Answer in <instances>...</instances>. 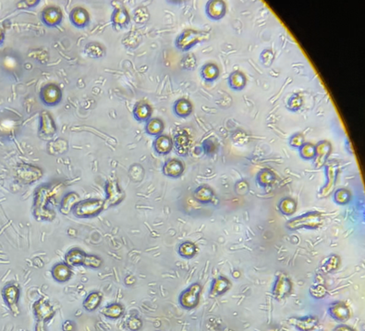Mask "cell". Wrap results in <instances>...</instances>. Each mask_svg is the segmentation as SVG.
<instances>
[{
  "label": "cell",
  "instance_id": "15",
  "mask_svg": "<svg viewBox=\"0 0 365 331\" xmlns=\"http://www.w3.org/2000/svg\"><path fill=\"white\" fill-rule=\"evenodd\" d=\"M110 20L114 29L122 30L127 28L131 23V15L127 9L122 4L115 6Z\"/></svg>",
  "mask_w": 365,
  "mask_h": 331
},
{
  "label": "cell",
  "instance_id": "58",
  "mask_svg": "<svg viewBox=\"0 0 365 331\" xmlns=\"http://www.w3.org/2000/svg\"><path fill=\"white\" fill-rule=\"evenodd\" d=\"M24 331H28V330H24Z\"/></svg>",
  "mask_w": 365,
  "mask_h": 331
},
{
  "label": "cell",
  "instance_id": "34",
  "mask_svg": "<svg viewBox=\"0 0 365 331\" xmlns=\"http://www.w3.org/2000/svg\"><path fill=\"white\" fill-rule=\"evenodd\" d=\"M200 74H201V77H202V79L204 82L212 83L219 77L220 70H219V68H218V66L217 64L207 63V64L202 66Z\"/></svg>",
  "mask_w": 365,
  "mask_h": 331
},
{
  "label": "cell",
  "instance_id": "16",
  "mask_svg": "<svg viewBox=\"0 0 365 331\" xmlns=\"http://www.w3.org/2000/svg\"><path fill=\"white\" fill-rule=\"evenodd\" d=\"M332 152V145L328 141H321L316 145V157L314 158L315 168H324L327 163V159Z\"/></svg>",
  "mask_w": 365,
  "mask_h": 331
},
{
  "label": "cell",
  "instance_id": "8",
  "mask_svg": "<svg viewBox=\"0 0 365 331\" xmlns=\"http://www.w3.org/2000/svg\"><path fill=\"white\" fill-rule=\"evenodd\" d=\"M39 96L43 104L52 108L60 104L63 98V93L58 84H47L40 90Z\"/></svg>",
  "mask_w": 365,
  "mask_h": 331
},
{
  "label": "cell",
  "instance_id": "27",
  "mask_svg": "<svg viewBox=\"0 0 365 331\" xmlns=\"http://www.w3.org/2000/svg\"><path fill=\"white\" fill-rule=\"evenodd\" d=\"M231 282L227 279V277H220L214 278L210 289V296L218 297L225 294L230 289Z\"/></svg>",
  "mask_w": 365,
  "mask_h": 331
},
{
  "label": "cell",
  "instance_id": "45",
  "mask_svg": "<svg viewBox=\"0 0 365 331\" xmlns=\"http://www.w3.org/2000/svg\"><path fill=\"white\" fill-rule=\"evenodd\" d=\"M102 266H103V260L98 256L86 253L83 267L93 268V269H98Z\"/></svg>",
  "mask_w": 365,
  "mask_h": 331
},
{
  "label": "cell",
  "instance_id": "44",
  "mask_svg": "<svg viewBox=\"0 0 365 331\" xmlns=\"http://www.w3.org/2000/svg\"><path fill=\"white\" fill-rule=\"evenodd\" d=\"M150 18V13L146 7L141 6L135 9L134 12V20L138 24H144L147 22Z\"/></svg>",
  "mask_w": 365,
  "mask_h": 331
},
{
  "label": "cell",
  "instance_id": "9",
  "mask_svg": "<svg viewBox=\"0 0 365 331\" xmlns=\"http://www.w3.org/2000/svg\"><path fill=\"white\" fill-rule=\"evenodd\" d=\"M2 297L7 307H9L13 316L20 315V288L15 284H8L2 290Z\"/></svg>",
  "mask_w": 365,
  "mask_h": 331
},
{
  "label": "cell",
  "instance_id": "42",
  "mask_svg": "<svg viewBox=\"0 0 365 331\" xmlns=\"http://www.w3.org/2000/svg\"><path fill=\"white\" fill-rule=\"evenodd\" d=\"M299 150V154L303 160L311 161L316 157V145L311 143H304Z\"/></svg>",
  "mask_w": 365,
  "mask_h": 331
},
{
  "label": "cell",
  "instance_id": "54",
  "mask_svg": "<svg viewBox=\"0 0 365 331\" xmlns=\"http://www.w3.org/2000/svg\"><path fill=\"white\" fill-rule=\"evenodd\" d=\"M76 325L75 322L72 320H66L62 324V329L63 331H75Z\"/></svg>",
  "mask_w": 365,
  "mask_h": 331
},
{
  "label": "cell",
  "instance_id": "38",
  "mask_svg": "<svg viewBox=\"0 0 365 331\" xmlns=\"http://www.w3.org/2000/svg\"><path fill=\"white\" fill-rule=\"evenodd\" d=\"M276 181V175L269 168H264L257 174L256 182L262 187L271 186Z\"/></svg>",
  "mask_w": 365,
  "mask_h": 331
},
{
  "label": "cell",
  "instance_id": "3",
  "mask_svg": "<svg viewBox=\"0 0 365 331\" xmlns=\"http://www.w3.org/2000/svg\"><path fill=\"white\" fill-rule=\"evenodd\" d=\"M104 210V199L89 198L85 200H81L79 203L75 206L72 214L77 218L86 219V218L97 217Z\"/></svg>",
  "mask_w": 365,
  "mask_h": 331
},
{
  "label": "cell",
  "instance_id": "37",
  "mask_svg": "<svg viewBox=\"0 0 365 331\" xmlns=\"http://www.w3.org/2000/svg\"><path fill=\"white\" fill-rule=\"evenodd\" d=\"M341 260L338 256L330 254L329 257L325 258V260L321 265V270L325 274H329L335 271L341 266Z\"/></svg>",
  "mask_w": 365,
  "mask_h": 331
},
{
  "label": "cell",
  "instance_id": "32",
  "mask_svg": "<svg viewBox=\"0 0 365 331\" xmlns=\"http://www.w3.org/2000/svg\"><path fill=\"white\" fill-rule=\"evenodd\" d=\"M165 124L163 120L159 118H151L148 121L145 122V133L150 136L158 137L159 135L163 134Z\"/></svg>",
  "mask_w": 365,
  "mask_h": 331
},
{
  "label": "cell",
  "instance_id": "33",
  "mask_svg": "<svg viewBox=\"0 0 365 331\" xmlns=\"http://www.w3.org/2000/svg\"><path fill=\"white\" fill-rule=\"evenodd\" d=\"M125 308L119 302H112L102 309V315L109 319H119L123 316Z\"/></svg>",
  "mask_w": 365,
  "mask_h": 331
},
{
  "label": "cell",
  "instance_id": "52",
  "mask_svg": "<svg viewBox=\"0 0 365 331\" xmlns=\"http://www.w3.org/2000/svg\"><path fill=\"white\" fill-rule=\"evenodd\" d=\"M216 144L212 139H206L203 143H202V149L203 152L206 155H213L216 152Z\"/></svg>",
  "mask_w": 365,
  "mask_h": 331
},
{
  "label": "cell",
  "instance_id": "6",
  "mask_svg": "<svg viewBox=\"0 0 365 331\" xmlns=\"http://www.w3.org/2000/svg\"><path fill=\"white\" fill-rule=\"evenodd\" d=\"M16 179L19 183L24 185H29L38 182L43 178L44 171L42 168L31 165V164H20L15 169Z\"/></svg>",
  "mask_w": 365,
  "mask_h": 331
},
{
  "label": "cell",
  "instance_id": "50",
  "mask_svg": "<svg viewBox=\"0 0 365 331\" xmlns=\"http://www.w3.org/2000/svg\"><path fill=\"white\" fill-rule=\"evenodd\" d=\"M275 60V53L271 49H265L260 55V61L265 67H270Z\"/></svg>",
  "mask_w": 365,
  "mask_h": 331
},
{
  "label": "cell",
  "instance_id": "36",
  "mask_svg": "<svg viewBox=\"0 0 365 331\" xmlns=\"http://www.w3.org/2000/svg\"><path fill=\"white\" fill-rule=\"evenodd\" d=\"M84 53L91 59H101L106 55V47L98 42H89L84 46Z\"/></svg>",
  "mask_w": 365,
  "mask_h": 331
},
{
  "label": "cell",
  "instance_id": "25",
  "mask_svg": "<svg viewBox=\"0 0 365 331\" xmlns=\"http://www.w3.org/2000/svg\"><path fill=\"white\" fill-rule=\"evenodd\" d=\"M153 148L159 156H167L172 151L173 141L168 135L161 134L153 140Z\"/></svg>",
  "mask_w": 365,
  "mask_h": 331
},
{
  "label": "cell",
  "instance_id": "39",
  "mask_svg": "<svg viewBox=\"0 0 365 331\" xmlns=\"http://www.w3.org/2000/svg\"><path fill=\"white\" fill-rule=\"evenodd\" d=\"M279 211L285 216H291L296 212L297 203L292 198H283L279 202Z\"/></svg>",
  "mask_w": 365,
  "mask_h": 331
},
{
  "label": "cell",
  "instance_id": "43",
  "mask_svg": "<svg viewBox=\"0 0 365 331\" xmlns=\"http://www.w3.org/2000/svg\"><path fill=\"white\" fill-rule=\"evenodd\" d=\"M303 106V98L300 94H291L286 101V109L291 112H297Z\"/></svg>",
  "mask_w": 365,
  "mask_h": 331
},
{
  "label": "cell",
  "instance_id": "47",
  "mask_svg": "<svg viewBox=\"0 0 365 331\" xmlns=\"http://www.w3.org/2000/svg\"><path fill=\"white\" fill-rule=\"evenodd\" d=\"M125 325L129 331H140L143 327V323L138 316H132L128 317Z\"/></svg>",
  "mask_w": 365,
  "mask_h": 331
},
{
  "label": "cell",
  "instance_id": "40",
  "mask_svg": "<svg viewBox=\"0 0 365 331\" xmlns=\"http://www.w3.org/2000/svg\"><path fill=\"white\" fill-rule=\"evenodd\" d=\"M178 252L180 257L189 259V258H193L196 254L197 247L193 242H184L179 244Z\"/></svg>",
  "mask_w": 365,
  "mask_h": 331
},
{
  "label": "cell",
  "instance_id": "55",
  "mask_svg": "<svg viewBox=\"0 0 365 331\" xmlns=\"http://www.w3.org/2000/svg\"><path fill=\"white\" fill-rule=\"evenodd\" d=\"M333 331H356L354 328H352V327H350V326H348V325H345V324H341V325H337V326H335V328L333 329Z\"/></svg>",
  "mask_w": 365,
  "mask_h": 331
},
{
  "label": "cell",
  "instance_id": "28",
  "mask_svg": "<svg viewBox=\"0 0 365 331\" xmlns=\"http://www.w3.org/2000/svg\"><path fill=\"white\" fill-rule=\"evenodd\" d=\"M326 169V178H327V184L324 188L322 189L321 193L323 196H327L333 192L335 187V179H336V172H337V167L334 164L330 163L325 166Z\"/></svg>",
  "mask_w": 365,
  "mask_h": 331
},
{
  "label": "cell",
  "instance_id": "41",
  "mask_svg": "<svg viewBox=\"0 0 365 331\" xmlns=\"http://www.w3.org/2000/svg\"><path fill=\"white\" fill-rule=\"evenodd\" d=\"M333 200L338 206H346L350 203L351 200V194L347 189H337L333 193Z\"/></svg>",
  "mask_w": 365,
  "mask_h": 331
},
{
  "label": "cell",
  "instance_id": "51",
  "mask_svg": "<svg viewBox=\"0 0 365 331\" xmlns=\"http://www.w3.org/2000/svg\"><path fill=\"white\" fill-rule=\"evenodd\" d=\"M40 0H23L17 3V9L20 10H30L37 7L39 4Z\"/></svg>",
  "mask_w": 365,
  "mask_h": 331
},
{
  "label": "cell",
  "instance_id": "18",
  "mask_svg": "<svg viewBox=\"0 0 365 331\" xmlns=\"http://www.w3.org/2000/svg\"><path fill=\"white\" fill-rule=\"evenodd\" d=\"M290 323L299 331H311L319 326V319L316 316L291 317Z\"/></svg>",
  "mask_w": 365,
  "mask_h": 331
},
{
  "label": "cell",
  "instance_id": "46",
  "mask_svg": "<svg viewBox=\"0 0 365 331\" xmlns=\"http://www.w3.org/2000/svg\"><path fill=\"white\" fill-rule=\"evenodd\" d=\"M180 66L185 70H193L197 66V60L195 58V55L192 53H188L182 58L180 61Z\"/></svg>",
  "mask_w": 365,
  "mask_h": 331
},
{
  "label": "cell",
  "instance_id": "22",
  "mask_svg": "<svg viewBox=\"0 0 365 331\" xmlns=\"http://www.w3.org/2000/svg\"><path fill=\"white\" fill-rule=\"evenodd\" d=\"M133 115L135 120H137L138 122H146L152 118L153 108L146 101H139L134 105Z\"/></svg>",
  "mask_w": 365,
  "mask_h": 331
},
{
  "label": "cell",
  "instance_id": "53",
  "mask_svg": "<svg viewBox=\"0 0 365 331\" xmlns=\"http://www.w3.org/2000/svg\"><path fill=\"white\" fill-rule=\"evenodd\" d=\"M235 190H236V193L243 195V194H246L249 192V185L245 181H241V182H238L235 185Z\"/></svg>",
  "mask_w": 365,
  "mask_h": 331
},
{
  "label": "cell",
  "instance_id": "49",
  "mask_svg": "<svg viewBox=\"0 0 365 331\" xmlns=\"http://www.w3.org/2000/svg\"><path fill=\"white\" fill-rule=\"evenodd\" d=\"M304 143H305V136L301 133H296L291 135L289 139V144L292 148L299 149Z\"/></svg>",
  "mask_w": 365,
  "mask_h": 331
},
{
  "label": "cell",
  "instance_id": "5",
  "mask_svg": "<svg viewBox=\"0 0 365 331\" xmlns=\"http://www.w3.org/2000/svg\"><path fill=\"white\" fill-rule=\"evenodd\" d=\"M106 198L104 199L105 209L117 207L122 203L126 197V193L120 187L117 180H109L105 184Z\"/></svg>",
  "mask_w": 365,
  "mask_h": 331
},
{
  "label": "cell",
  "instance_id": "4",
  "mask_svg": "<svg viewBox=\"0 0 365 331\" xmlns=\"http://www.w3.org/2000/svg\"><path fill=\"white\" fill-rule=\"evenodd\" d=\"M323 223V218L320 212L314 211L301 215L297 218H291L286 224V227L290 231L298 230H316L321 227Z\"/></svg>",
  "mask_w": 365,
  "mask_h": 331
},
{
  "label": "cell",
  "instance_id": "7",
  "mask_svg": "<svg viewBox=\"0 0 365 331\" xmlns=\"http://www.w3.org/2000/svg\"><path fill=\"white\" fill-rule=\"evenodd\" d=\"M202 291V287L200 283H193L191 286L188 287L178 297L180 307L187 310H192L197 307Z\"/></svg>",
  "mask_w": 365,
  "mask_h": 331
},
{
  "label": "cell",
  "instance_id": "29",
  "mask_svg": "<svg viewBox=\"0 0 365 331\" xmlns=\"http://www.w3.org/2000/svg\"><path fill=\"white\" fill-rule=\"evenodd\" d=\"M193 111L192 102L186 98L178 99L173 106V112L178 118H187L193 113Z\"/></svg>",
  "mask_w": 365,
  "mask_h": 331
},
{
  "label": "cell",
  "instance_id": "26",
  "mask_svg": "<svg viewBox=\"0 0 365 331\" xmlns=\"http://www.w3.org/2000/svg\"><path fill=\"white\" fill-rule=\"evenodd\" d=\"M86 252L80 248H72L65 253L64 262L69 267H83Z\"/></svg>",
  "mask_w": 365,
  "mask_h": 331
},
{
  "label": "cell",
  "instance_id": "21",
  "mask_svg": "<svg viewBox=\"0 0 365 331\" xmlns=\"http://www.w3.org/2000/svg\"><path fill=\"white\" fill-rule=\"evenodd\" d=\"M328 313L336 321L345 322L350 318V309L344 301H334L331 303L328 307Z\"/></svg>",
  "mask_w": 365,
  "mask_h": 331
},
{
  "label": "cell",
  "instance_id": "20",
  "mask_svg": "<svg viewBox=\"0 0 365 331\" xmlns=\"http://www.w3.org/2000/svg\"><path fill=\"white\" fill-rule=\"evenodd\" d=\"M185 170V167L182 161L171 158L166 161L162 168V172L166 177L171 179H178L182 176L183 172Z\"/></svg>",
  "mask_w": 365,
  "mask_h": 331
},
{
  "label": "cell",
  "instance_id": "35",
  "mask_svg": "<svg viewBox=\"0 0 365 331\" xmlns=\"http://www.w3.org/2000/svg\"><path fill=\"white\" fill-rule=\"evenodd\" d=\"M246 76L240 70L231 72L228 77V85L234 91H242L246 86Z\"/></svg>",
  "mask_w": 365,
  "mask_h": 331
},
{
  "label": "cell",
  "instance_id": "2",
  "mask_svg": "<svg viewBox=\"0 0 365 331\" xmlns=\"http://www.w3.org/2000/svg\"><path fill=\"white\" fill-rule=\"evenodd\" d=\"M210 39V33L205 31H198L194 29H185L177 36L175 40V46L177 49L182 52H187L193 46L202 44Z\"/></svg>",
  "mask_w": 365,
  "mask_h": 331
},
{
  "label": "cell",
  "instance_id": "24",
  "mask_svg": "<svg viewBox=\"0 0 365 331\" xmlns=\"http://www.w3.org/2000/svg\"><path fill=\"white\" fill-rule=\"evenodd\" d=\"M79 193L76 192H69V193H65L63 197L60 200V207L59 210L62 215H69L70 213H72L74 209L75 206L79 203L80 201Z\"/></svg>",
  "mask_w": 365,
  "mask_h": 331
},
{
  "label": "cell",
  "instance_id": "57",
  "mask_svg": "<svg viewBox=\"0 0 365 331\" xmlns=\"http://www.w3.org/2000/svg\"><path fill=\"white\" fill-rule=\"evenodd\" d=\"M5 40V31L0 26V45L4 43Z\"/></svg>",
  "mask_w": 365,
  "mask_h": 331
},
{
  "label": "cell",
  "instance_id": "19",
  "mask_svg": "<svg viewBox=\"0 0 365 331\" xmlns=\"http://www.w3.org/2000/svg\"><path fill=\"white\" fill-rule=\"evenodd\" d=\"M205 12L209 19L220 20L227 13V6L222 0H211L206 4Z\"/></svg>",
  "mask_w": 365,
  "mask_h": 331
},
{
  "label": "cell",
  "instance_id": "23",
  "mask_svg": "<svg viewBox=\"0 0 365 331\" xmlns=\"http://www.w3.org/2000/svg\"><path fill=\"white\" fill-rule=\"evenodd\" d=\"M72 269L65 262L58 263L51 269V275L55 282L65 283L69 282L72 277Z\"/></svg>",
  "mask_w": 365,
  "mask_h": 331
},
{
  "label": "cell",
  "instance_id": "31",
  "mask_svg": "<svg viewBox=\"0 0 365 331\" xmlns=\"http://www.w3.org/2000/svg\"><path fill=\"white\" fill-rule=\"evenodd\" d=\"M103 301V293L102 292H92L84 299L83 307L84 310L87 312H94L100 305Z\"/></svg>",
  "mask_w": 365,
  "mask_h": 331
},
{
  "label": "cell",
  "instance_id": "48",
  "mask_svg": "<svg viewBox=\"0 0 365 331\" xmlns=\"http://www.w3.org/2000/svg\"><path fill=\"white\" fill-rule=\"evenodd\" d=\"M309 292H310L311 296L314 297L315 299H317V300L323 299V298H325L327 295V290H326V286L323 285V284H319V283L311 286L310 288V290H309Z\"/></svg>",
  "mask_w": 365,
  "mask_h": 331
},
{
  "label": "cell",
  "instance_id": "14",
  "mask_svg": "<svg viewBox=\"0 0 365 331\" xmlns=\"http://www.w3.org/2000/svg\"><path fill=\"white\" fill-rule=\"evenodd\" d=\"M41 20L47 27H57L63 20V11L60 7L47 6L41 12Z\"/></svg>",
  "mask_w": 365,
  "mask_h": 331
},
{
  "label": "cell",
  "instance_id": "11",
  "mask_svg": "<svg viewBox=\"0 0 365 331\" xmlns=\"http://www.w3.org/2000/svg\"><path fill=\"white\" fill-rule=\"evenodd\" d=\"M58 132L57 124L52 115L47 110H42L39 115L38 134L43 139H50Z\"/></svg>",
  "mask_w": 365,
  "mask_h": 331
},
{
  "label": "cell",
  "instance_id": "10",
  "mask_svg": "<svg viewBox=\"0 0 365 331\" xmlns=\"http://www.w3.org/2000/svg\"><path fill=\"white\" fill-rule=\"evenodd\" d=\"M33 311L36 321L43 322L45 324L51 321L53 317L56 316L54 307H52L49 301L45 300L44 298H39L34 302Z\"/></svg>",
  "mask_w": 365,
  "mask_h": 331
},
{
  "label": "cell",
  "instance_id": "56",
  "mask_svg": "<svg viewBox=\"0 0 365 331\" xmlns=\"http://www.w3.org/2000/svg\"><path fill=\"white\" fill-rule=\"evenodd\" d=\"M35 331H46V324L43 323V322L36 321Z\"/></svg>",
  "mask_w": 365,
  "mask_h": 331
},
{
  "label": "cell",
  "instance_id": "1",
  "mask_svg": "<svg viewBox=\"0 0 365 331\" xmlns=\"http://www.w3.org/2000/svg\"><path fill=\"white\" fill-rule=\"evenodd\" d=\"M63 188L60 183H45L40 185L35 190L33 203V216L40 222H51L55 220L57 214L52 208L53 200L58 197L61 189Z\"/></svg>",
  "mask_w": 365,
  "mask_h": 331
},
{
  "label": "cell",
  "instance_id": "12",
  "mask_svg": "<svg viewBox=\"0 0 365 331\" xmlns=\"http://www.w3.org/2000/svg\"><path fill=\"white\" fill-rule=\"evenodd\" d=\"M173 141V148L175 149L176 153L180 157H186L190 153L192 147L193 139L187 130H179L174 135Z\"/></svg>",
  "mask_w": 365,
  "mask_h": 331
},
{
  "label": "cell",
  "instance_id": "17",
  "mask_svg": "<svg viewBox=\"0 0 365 331\" xmlns=\"http://www.w3.org/2000/svg\"><path fill=\"white\" fill-rule=\"evenodd\" d=\"M69 20L73 26L79 29H84L90 23V14L88 10L84 7H75L69 12Z\"/></svg>",
  "mask_w": 365,
  "mask_h": 331
},
{
  "label": "cell",
  "instance_id": "30",
  "mask_svg": "<svg viewBox=\"0 0 365 331\" xmlns=\"http://www.w3.org/2000/svg\"><path fill=\"white\" fill-rule=\"evenodd\" d=\"M193 196L199 203H210L215 200L216 194L211 187H209L207 185H201L195 189Z\"/></svg>",
  "mask_w": 365,
  "mask_h": 331
},
{
  "label": "cell",
  "instance_id": "13",
  "mask_svg": "<svg viewBox=\"0 0 365 331\" xmlns=\"http://www.w3.org/2000/svg\"><path fill=\"white\" fill-rule=\"evenodd\" d=\"M291 290L292 283L290 277H288L285 273L278 274L272 290L274 298L277 301L283 300L291 294Z\"/></svg>",
  "mask_w": 365,
  "mask_h": 331
}]
</instances>
